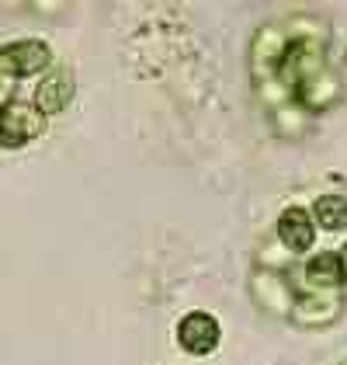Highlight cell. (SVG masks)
Returning a JSON list of instances; mask_svg holds the SVG:
<instances>
[{"mask_svg": "<svg viewBox=\"0 0 347 365\" xmlns=\"http://www.w3.org/2000/svg\"><path fill=\"white\" fill-rule=\"evenodd\" d=\"M344 309V296L341 292H306V296H295L292 303V320L299 327H330Z\"/></svg>", "mask_w": 347, "mask_h": 365, "instance_id": "5b68a950", "label": "cell"}, {"mask_svg": "<svg viewBox=\"0 0 347 365\" xmlns=\"http://www.w3.org/2000/svg\"><path fill=\"white\" fill-rule=\"evenodd\" d=\"M341 264H344V275H347V244H344V251H341Z\"/></svg>", "mask_w": 347, "mask_h": 365, "instance_id": "30bf717a", "label": "cell"}, {"mask_svg": "<svg viewBox=\"0 0 347 365\" xmlns=\"http://www.w3.org/2000/svg\"><path fill=\"white\" fill-rule=\"evenodd\" d=\"M278 240L282 247L292 254H306L316 240V230H313V216L302 209V205H289L282 216H278Z\"/></svg>", "mask_w": 347, "mask_h": 365, "instance_id": "ba28073f", "label": "cell"}, {"mask_svg": "<svg viewBox=\"0 0 347 365\" xmlns=\"http://www.w3.org/2000/svg\"><path fill=\"white\" fill-rule=\"evenodd\" d=\"M219 341H223V327H219V320L212 313L191 309V313L181 317V324H177V344H181V351H188L195 359H205V355H212L219 348Z\"/></svg>", "mask_w": 347, "mask_h": 365, "instance_id": "277c9868", "label": "cell"}, {"mask_svg": "<svg viewBox=\"0 0 347 365\" xmlns=\"http://www.w3.org/2000/svg\"><path fill=\"white\" fill-rule=\"evenodd\" d=\"M271 87L278 91V101H295L302 112H323L337 101L341 81L326 63V46L313 35H289L285 49L278 53ZM271 94V91H267Z\"/></svg>", "mask_w": 347, "mask_h": 365, "instance_id": "6da1fadb", "label": "cell"}, {"mask_svg": "<svg viewBox=\"0 0 347 365\" xmlns=\"http://www.w3.org/2000/svg\"><path fill=\"white\" fill-rule=\"evenodd\" d=\"M302 279L313 292H341V285L347 282L344 264L337 251H319L302 264Z\"/></svg>", "mask_w": 347, "mask_h": 365, "instance_id": "52a82bcc", "label": "cell"}, {"mask_svg": "<svg viewBox=\"0 0 347 365\" xmlns=\"http://www.w3.org/2000/svg\"><path fill=\"white\" fill-rule=\"evenodd\" d=\"M53 63V49L42 42V38H21V42H11L0 49V73L11 77L14 84L35 77V73H46Z\"/></svg>", "mask_w": 347, "mask_h": 365, "instance_id": "3957f363", "label": "cell"}, {"mask_svg": "<svg viewBox=\"0 0 347 365\" xmlns=\"http://www.w3.org/2000/svg\"><path fill=\"white\" fill-rule=\"evenodd\" d=\"M313 223L323 226L326 233L347 230V195H319L313 202Z\"/></svg>", "mask_w": 347, "mask_h": 365, "instance_id": "9c48e42d", "label": "cell"}, {"mask_svg": "<svg viewBox=\"0 0 347 365\" xmlns=\"http://www.w3.org/2000/svg\"><path fill=\"white\" fill-rule=\"evenodd\" d=\"M42 133H46V115L38 112L31 101H7V105H0V146L4 150L28 146Z\"/></svg>", "mask_w": 347, "mask_h": 365, "instance_id": "7a4b0ae2", "label": "cell"}, {"mask_svg": "<svg viewBox=\"0 0 347 365\" xmlns=\"http://www.w3.org/2000/svg\"><path fill=\"white\" fill-rule=\"evenodd\" d=\"M73 91H77V84H73V73L70 70H53V73H46L42 77V84L35 87V98H31V105L38 108V112L46 115H59L70 101H73Z\"/></svg>", "mask_w": 347, "mask_h": 365, "instance_id": "8992f818", "label": "cell"}]
</instances>
